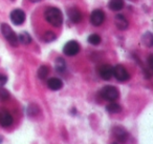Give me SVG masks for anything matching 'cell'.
Segmentation results:
<instances>
[{
  "instance_id": "9",
  "label": "cell",
  "mask_w": 153,
  "mask_h": 144,
  "mask_svg": "<svg viewBox=\"0 0 153 144\" xmlns=\"http://www.w3.org/2000/svg\"><path fill=\"white\" fill-rule=\"evenodd\" d=\"M99 74L104 80H109L113 76V68L109 64H104L99 70Z\"/></svg>"
},
{
  "instance_id": "4",
  "label": "cell",
  "mask_w": 153,
  "mask_h": 144,
  "mask_svg": "<svg viewBox=\"0 0 153 144\" xmlns=\"http://www.w3.org/2000/svg\"><path fill=\"white\" fill-rule=\"evenodd\" d=\"M80 52V44L76 41H68L63 47V53L66 56H74Z\"/></svg>"
},
{
  "instance_id": "13",
  "label": "cell",
  "mask_w": 153,
  "mask_h": 144,
  "mask_svg": "<svg viewBox=\"0 0 153 144\" xmlns=\"http://www.w3.org/2000/svg\"><path fill=\"white\" fill-rule=\"evenodd\" d=\"M47 86L51 91H59L63 87V82L59 78H51L47 81Z\"/></svg>"
},
{
  "instance_id": "6",
  "label": "cell",
  "mask_w": 153,
  "mask_h": 144,
  "mask_svg": "<svg viewBox=\"0 0 153 144\" xmlns=\"http://www.w3.org/2000/svg\"><path fill=\"white\" fill-rule=\"evenodd\" d=\"M12 22L16 26H21L24 21H25V14L22 10L16 9L14 11H12L11 15H10Z\"/></svg>"
},
{
  "instance_id": "2",
  "label": "cell",
  "mask_w": 153,
  "mask_h": 144,
  "mask_svg": "<svg viewBox=\"0 0 153 144\" xmlns=\"http://www.w3.org/2000/svg\"><path fill=\"white\" fill-rule=\"evenodd\" d=\"M0 30H1V33L2 35L5 37L9 43H11L13 46H18L19 44V41H18V36L16 35V33L14 32L11 28V26L7 23H1L0 26Z\"/></svg>"
},
{
  "instance_id": "15",
  "label": "cell",
  "mask_w": 153,
  "mask_h": 144,
  "mask_svg": "<svg viewBox=\"0 0 153 144\" xmlns=\"http://www.w3.org/2000/svg\"><path fill=\"white\" fill-rule=\"evenodd\" d=\"M18 41H19L20 43H22V44L27 45L32 42V38H30V34H27L26 32H22L21 34L18 36Z\"/></svg>"
},
{
  "instance_id": "20",
  "label": "cell",
  "mask_w": 153,
  "mask_h": 144,
  "mask_svg": "<svg viewBox=\"0 0 153 144\" xmlns=\"http://www.w3.org/2000/svg\"><path fill=\"white\" fill-rule=\"evenodd\" d=\"M88 42L90 43V44L92 45H98L101 43V37L99 36V35L97 34H91L89 37H88Z\"/></svg>"
},
{
  "instance_id": "10",
  "label": "cell",
  "mask_w": 153,
  "mask_h": 144,
  "mask_svg": "<svg viewBox=\"0 0 153 144\" xmlns=\"http://www.w3.org/2000/svg\"><path fill=\"white\" fill-rule=\"evenodd\" d=\"M113 135H114V137L121 142H126V140L128 139V136H129L127 130L122 126H115L114 128H113Z\"/></svg>"
},
{
  "instance_id": "24",
  "label": "cell",
  "mask_w": 153,
  "mask_h": 144,
  "mask_svg": "<svg viewBox=\"0 0 153 144\" xmlns=\"http://www.w3.org/2000/svg\"><path fill=\"white\" fill-rule=\"evenodd\" d=\"M7 82V77L4 74H0V86H3Z\"/></svg>"
},
{
  "instance_id": "11",
  "label": "cell",
  "mask_w": 153,
  "mask_h": 144,
  "mask_svg": "<svg viewBox=\"0 0 153 144\" xmlns=\"http://www.w3.org/2000/svg\"><path fill=\"white\" fill-rule=\"evenodd\" d=\"M67 14H68L69 19L71 20L74 23H79L82 20V14L76 8H71V9H69L67 11Z\"/></svg>"
},
{
  "instance_id": "17",
  "label": "cell",
  "mask_w": 153,
  "mask_h": 144,
  "mask_svg": "<svg viewBox=\"0 0 153 144\" xmlns=\"http://www.w3.org/2000/svg\"><path fill=\"white\" fill-rule=\"evenodd\" d=\"M142 40H143V43H144L146 46H148V47L152 46V44H153V36H152V34H151L150 32H147L146 34L143 36Z\"/></svg>"
},
{
  "instance_id": "21",
  "label": "cell",
  "mask_w": 153,
  "mask_h": 144,
  "mask_svg": "<svg viewBox=\"0 0 153 144\" xmlns=\"http://www.w3.org/2000/svg\"><path fill=\"white\" fill-rule=\"evenodd\" d=\"M48 72H49V70H48V68H47L46 65L40 66V68L38 70V77L40 79L46 78V76L48 75Z\"/></svg>"
},
{
  "instance_id": "23",
  "label": "cell",
  "mask_w": 153,
  "mask_h": 144,
  "mask_svg": "<svg viewBox=\"0 0 153 144\" xmlns=\"http://www.w3.org/2000/svg\"><path fill=\"white\" fill-rule=\"evenodd\" d=\"M38 112H39L38 106L35 105V104H30L27 107V114L30 115V116H35V115H37Z\"/></svg>"
},
{
  "instance_id": "8",
  "label": "cell",
  "mask_w": 153,
  "mask_h": 144,
  "mask_svg": "<svg viewBox=\"0 0 153 144\" xmlns=\"http://www.w3.org/2000/svg\"><path fill=\"white\" fill-rule=\"evenodd\" d=\"M13 123V117L7 110H0V125L3 127H7Z\"/></svg>"
},
{
  "instance_id": "26",
  "label": "cell",
  "mask_w": 153,
  "mask_h": 144,
  "mask_svg": "<svg viewBox=\"0 0 153 144\" xmlns=\"http://www.w3.org/2000/svg\"><path fill=\"white\" fill-rule=\"evenodd\" d=\"M30 2H34V3H36V2H39V1H41V0H30Z\"/></svg>"
},
{
  "instance_id": "5",
  "label": "cell",
  "mask_w": 153,
  "mask_h": 144,
  "mask_svg": "<svg viewBox=\"0 0 153 144\" xmlns=\"http://www.w3.org/2000/svg\"><path fill=\"white\" fill-rule=\"evenodd\" d=\"M113 76L115 77V79L119 81H126L129 79V74L126 70V68L121 64H117L113 68Z\"/></svg>"
},
{
  "instance_id": "7",
  "label": "cell",
  "mask_w": 153,
  "mask_h": 144,
  "mask_svg": "<svg viewBox=\"0 0 153 144\" xmlns=\"http://www.w3.org/2000/svg\"><path fill=\"white\" fill-rule=\"evenodd\" d=\"M105 20V13L101 10H94L90 15V22L94 26H99L104 22Z\"/></svg>"
},
{
  "instance_id": "19",
  "label": "cell",
  "mask_w": 153,
  "mask_h": 144,
  "mask_svg": "<svg viewBox=\"0 0 153 144\" xmlns=\"http://www.w3.org/2000/svg\"><path fill=\"white\" fill-rule=\"evenodd\" d=\"M57 36H56L55 33H53L51 31H47L44 35H43V41L45 42H51V41H55Z\"/></svg>"
},
{
  "instance_id": "18",
  "label": "cell",
  "mask_w": 153,
  "mask_h": 144,
  "mask_svg": "<svg viewBox=\"0 0 153 144\" xmlns=\"http://www.w3.org/2000/svg\"><path fill=\"white\" fill-rule=\"evenodd\" d=\"M55 66H56V70H57V72H59V73L64 72V70H65V68H66V64H65V61H64L63 58H61V57L58 58V59L56 60Z\"/></svg>"
},
{
  "instance_id": "16",
  "label": "cell",
  "mask_w": 153,
  "mask_h": 144,
  "mask_svg": "<svg viewBox=\"0 0 153 144\" xmlns=\"http://www.w3.org/2000/svg\"><path fill=\"white\" fill-rule=\"evenodd\" d=\"M106 110H107V112H110V114H117V112H121L122 107L120 104L114 103V102H111V103H109L108 105L106 106Z\"/></svg>"
},
{
  "instance_id": "14",
  "label": "cell",
  "mask_w": 153,
  "mask_h": 144,
  "mask_svg": "<svg viewBox=\"0 0 153 144\" xmlns=\"http://www.w3.org/2000/svg\"><path fill=\"white\" fill-rule=\"evenodd\" d=\"M108 7L112 11H121L124 8V1L123 0H110L108 3Z\"/></svg>"
},
{
  "instance_id": "25",
  "label": "cell",
  "mask_w": 153,
  "mask_h": 144,
  "mask_svg": "<svg viewBox=\"0 0 153 144\" xmlns=\"http://www.w3.org/2000/svg\"><path fill=\"white\" fill-rule=\"evenodd\" d=\"M152 58H153V56H152V55H150V56H149V58H148V64H149V66H150V68H153Z\"/></svg>"
},
{
  "instance_id": "12",
  "label": "cell",
  "mask_w": 153,
  "mask_h": 144,
  "mask_svg": "<svg viewBox=\"0 0 153 144\" xmlns=\"http://www.w3.org/2000/svg\"><path fill=\"white\" fill-rule=\"evenodd\" d=\"M114 23H115V26H117V28H120V30H123V31L126 30V28H128V26H129V23H128V20L125 18V16L121 15V14H117V15L115 16Z\"/></svg>"
},
{
  "instance_id": "22",
  "label": "cell",
  "mask_w": 153,
  "mask_h": 144,
  "mask_svg": "<svg viewBox=\"0 0 153 144\" xmlns=\"http://www.w3.org/2000/svg\"><path fill=\"white\" fill-rule=\"evenodd\" d=\"M10 98V93L2 86L0 87V100L1 101H5Z\"/></svg>"
},
{
  "instance_id": "3",
  "label": "cell",
  "mask_w": 153,
  "mask_h": 144,
  "mask_svg": "<svg viewBox=\"0 0 153 144\" xmlns=\"http://www.w3.org/2000/svg\"><path fill=\"white\" fill-rule=\"evenodd\" d=\"M101 96L104 98L107 101H115V100L119 98L120 93L117 91V87L111 86V85H107V86H104L102 89H101Z\"/></svg>"
},
{
  "instance_id": "27",
  "label": "cell",
  "mask_w": 153,
  "mask_h": 144,
  "mask_svg": "<svg viewBox=\"0 0 153 144\" xmlns=\"http://www.w3.org/2000/svg\"><path fill=\"white\" fill-rule=\"evenodd\" d=\"M112 144H117V143H112Z\"/></svg>"
},
{
  "instance_id": "1",
  "label": "cell",
  "mask_w": 153,
  "mask_h": 144,
  "mask_svg": "<svg viewBox=\"0 0 153 144\" xmlns=\"http://www.w3.org/2000/svg\"><path fill=\"white\" fill-rule=\"evenodd\" d=\"M45 19L55 28H60L63 23V15L58 8H49L45 11Z\"/></svg>"
}]
</instances>
